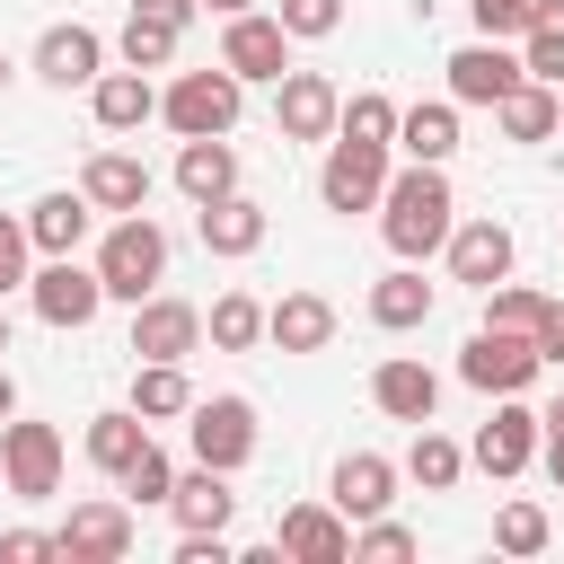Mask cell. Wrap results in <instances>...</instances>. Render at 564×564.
<instances>
[{
    "label": "cell",
    "instance_id": "cell-35",
    "mask_svg": "<svg viewBox=\"0 0 564 564\" xmlns=\"http://www.w3.org/2000/svg\"><path fill=\"white\" fill-rule=\"evenodd\" d=\"M546 308H555V300H546V291H529V282H511V273L485 291V326H511V335H538V326H546Z\"/></svg>",
    "mask_w": 564,
    "mask_h": 564
},
{
    "label": "cell",
    "instance_id": "cell-23",
    "mask_svg": "<svg viewBox=\"0 0 564 564\" xmlns=\"http://www.w3.org/2000/svg\"><path fill=\"white\" fill-rule=\"evenodd\" d=\"M194 238L212 247V256H256L264 247V203L256 194H220V203H194Z\"/></svg>",
    "mask_w": 564,
    "mask_h": 564
},
{
    "label": "cell",
    "instance_id": "cell-40",
    "mask_svg": "<svg viewBox=\"0 0 564 564\" xmlns=\"http://www.w3.org/2000/svg\"><path fill=\"white\" fill-rule=\"evenodd\" d=\"M273 18H282V35H291V44H317V35H335V26H344V0H273Z\"/></svg>",
    "mask_w": 564,
    "mask_h": 564
},
{
    "label": "cell",
    "instance_id": "cell-41",
    "mask_svg": "<svg viewBox=\"0 0 564 564\" xmlns=\"http://www.w3.org/2000/svg\"><path fill=\"white\" fill-rule=\"evenodd\" d=\"M26 273H35V238H26V220H18V212H0V300H9V291H26Z\"/></svg>",
    "mask_w": 564,
    "mask_h": 564
},
{
    "label": "cell",
    "instance_id": "cell-19",
    "mask_svg": "<svg viewBox=\"0 0 564 564\" xmlns=\"http://www.w3.org/2000/svg\"><path fill=\"white\" fill-rule=\"evenodd\" d=\"M88 115H97V132H141L150 115H159V79L150 70H97L88 79Z\"/></svg>",
    "mask_w": 564,
    "mask_h": 564
},
{
    "label": "cell",
    "instance_id": "cell-4",
    "mask_svg": "<svg viewBox=\"0 0 564 564\" xmlns=\"http://www.w3.org/2000/svg\"><path fill=\"white\" fill-rule=\"evenodd\" d=\"M538 370H546L538 335H511V326H476V335L458 344V379H467L476 397H520Z\"/></svg>",
    "mask_w": 564,
    "mask_h": 564
},
{
    "label": "cell",
    "instance_id": "cell-27",
    "mask_svg": "<svg viewBox=\"0 0 564 564\" xmlns=\"http://www.w3.org/2000/svg\"><path fill=\"white\" fill-rule=\"evenodd\" d=\"M167 520H176V529H229V520H238V494H229V476L194 458V467L176 476V494H167Z\"/></svg>",
    "mask_w": 564,
    "mask_h": 564
},
{
    "label": "cell",
    "instance_id": "cell-38",
    "mask_svg": "<svg viewBox=\"0 0 564 564\" xmlns=\"http://www.w3.org/2000/svg\"><path fill=\"white\" fill-rule=\"evenodd\" d=\"M546 538H555V529H546L538 502H502V511H494V546H502V555H546Z\"/></svg>",
    "mask_w": 564,
    "mask_h": 564
},
{
    "label": "cell",
    "instance_id": "cell-9",
    "mask_svg": "<svg viewBox=\"0 0 564 564\" xmlns=\"http://www.w3.org/2000/svg\"><path fill=\"white\" fill-rule=\"evenodd\" d=\"M26 308H35L44 326H88V317L106 308V282H97V264H79V256H44V264L26 273Z\"/></svg>",
    "mask_w": 564,
    "mask_h": 564
},
{
    "label": "cell",
    "instance_id": "cell-32",
    "mask_svg": "<svg viewBox=\"0 0 564 564\" xmlns=\"http://www.w3.org/2000/svg\"><path fill=\"white\" fill-rule=\"evenodd\" d=\"M397 476H414L423 494H449L458 476H467V449L449 441V432H432V423H414V449H405V467Z\"/></svg>",
    "mask_w": 564,
    "mask_h": 564
},
{
    "label": "cell",
    "instance_id": "cell-43",
    "mask_svg": "<svg viewBox=\"0 0 564 564\" xmlns=\"http://www.w3.org/2000/svg\"><path fill=\"white\" fill-rule=\"evenodd\" d=\"M53 555V529H0V564H44Z\"/></svg>",
    "mask_w": 564,
    "mask_h": 564
},
{
    "label": "cell",
    "instance_id": "cell-22",
    "mask_svg": "<svg viewBox=\"0 0 564 564\" xmlns=\"http://www.w3.org/2000/svg\"><path fill=\"white\" fill-rule=\"evenodd\" d=\"M326 502H335L344 520H379V511L397 502V458H379V449H352V458H335V485H326Z\"/></svg>",
    "mask_w": 564,
    "mask_h": 564
},
{
    "label": "cell",
    "instance_id": "cell-6",
    "mask_svg": "<svg viewBox=\"0 0 564 564\" xmlns=\"http://www.w3.org/2000/svg\"><path fill=\"white\" fill-rule=\"evenodd\" d=\"M379 185H388V141L335 132L326 141V167H317V203L326 212H379Z\"/></svg>",
    "mask_w": 564,
    "mask_h": 564
},
{
    "label": "cell",
    "instance_id": "cell-29",
    "mask_svg": "<svg viewBox=\"0 0 564 564\" xmlns=\"http://www.w3.org/2000/svg\"><path fill=\"white\" fill-rule=\"evenodd\" d=\"M423 317H432V282H423V264H405V256H397V273H379V282H370V326L405 335V326H423Z\"/></svg>",
    "mask_w": 564,
    "mask_h": 564
},
{
    "label": "cell",
    "instance_id": "cell-20",
    "mask_svg": "<svg viewBox=\"0 0 564 564\" xmlns=\"http://www.w3.org/2000/svg\"><path fill=\"white\" fill-rule=\"evenodd\" d=\"M264 344L273 352H326L335 344V300L326 291H282L264 308Z\"/></svg>",
    "mask_w": 564,
    "mask_h": 564
},
{
    "label": "cell",
    "instance_id": "cell-37",
    "mask_svg": "<svg viewBox=\"0 0 564 564\" xmlns=\"http://www.w3.org/2000/svg\"><path fill=\"white\" fill-rule=\"evenodd\" d=\"M115 485H123V502H132V511H141V502H159V511H167V494H176V458L150 441V449H141V458H132Z\"/></svg>",
    "mask_w": 564,
    "mask_h": 564
},
{
    "label": "cell",
    "instance_id": "cell-34",
    "mask_svg": "<svg viewBox=\"0 0 564 564\" xmlns=\"http://www.w3.org/2000/svg\"><path fill=\"white\" fill-rule=\"evenodd\" d=\"M176 44H185V26L141 18V9H132V18H123V35H115V53H123L132 70H167V62H176Z\"/></svg>",
    "mask_w": 564,
    "mask_h": 564
},
{
    "label": "cell",
    "instance_id": "cell-30",
    "mask_svg": "<svg viewBox=\"0 0 564 564\" xmlns=\"http://www.w3.org/2000/svg\"><path fill=\"white\" fill-rule=\"evenodd\" d=\"M397 150L449 167V150H458V106H449V97H432V106H397Z\"/></svg>",
    "mask_w": 564,
    "mask_h": 564
},
{
    "label": "cell",
    "instance_id": "cell-26",
    "mask_svg": "<svg viewBox=\"0 0 564 564\" xmlns=\"http://www.w3.org/2000/svg\"><path fill=\"white\" fill-rule=\"evenodd\" d=\"M79 194H88L97 212H150V167H141L132 150H97V159L79 167Z\"/></svg>",
    "mask_w": 564,
    "mask_h": 564
},
{
    "label": "cell",
    "instance_id": "cell-25",
    "mask_svg": "<svg viewBox=\"0 0 564 564\" xmlns=\"http://www.w3.org/2000/svg\"><path fill=\"white\" fill-rule=\"evenodd\" d=\"M176 194H185V203H220V194H238V150H229V132H203V141L176 150Z\"/></svg>",
    "mask_w": 564,
    "mask_h": 564
},
{
    "label": "cell",
    "instance_id": "cell-13",
    "mask_svg": "<svg viewBox=\"0 0 564 564\" xmlns=\"http://www.w3.org/2000/svg\"><path fill=\"white\" fill-rule=\"evenodd\" d=\"M194 344H203V308L194 300H167V291L132 300V361H185Z\"/></svg>",
    "mask_w": 564,
    "mask_h": 564
},
{
    "label": "cell",
    "instance_id": "cell-11",
    "mask_svg": "<svg viewBox=\"0 0 564 564\" xmlns=\"http://www.w3.org/2000/svg\"><path fill=\"white\" fill-rule=\"evenodd\" d=\"M335 106H344V88L326 70H282L273 79V132L282 141H335Z\"/></svg>",
    "mask_w": 564,
    "mask_h": 564
},
{
    "label": "cell",
    "instance_id": "cell-10",
    "mask_svg": "<svg viewBox=\"0 0 564 564\" xmlns=\"http://www.w3.org/2000/svg\"><path fill=\"white\" fill-rule=\"evenodd\" d=\"M220 70H238L247 88H256V79H282V70H291V35H282V18H273V9H238V18H220Z\"/></svg>",
    "mask_w": 564,
    "mask_h": 564
},
{
    "label": "cell",
    "instance_id": "cell-44",
    "mask_svg": "<svg viewBox=\"0 0 564 564\" xmlns=\"http://www.w3.org/2000/svg\"><path fill=\"white\" fill-rule=\"evenodd\" d=\"M141 18H167V26H194V0H132Z\"/></svg>",
    "mask_w": 564,
    "mask_h": 564
},
{
    "label": "cell",
    "instance_id": "cell-15",
    "mask_svg": "<svg viewBox=\"0 0 564 564\" xmlns=\"http://www.w3.org/2000/svg\"><path fill=\"white\" fill-rule=\"evenodd\" d=\"M441 70H449V106H494L502 88H520V79H529V70H520V53H502L494 35L458 44V53L441 62Z\"/></svg>",
    "mask_w": 564,
    "mask_h": 564
},
{
    "label": "cell",
    "instance_id": "cell-48",
    "mask_svg": "<svg viewBox=\"0 0 564 564\" xmlns=\"http://www.w3.org/2000/svg\"><path fill=\"white\" fill-rule=\"evenodd\" d=\"M194 9H212V18H238V9H256V0H194Z\"/></svg>",
    "mask_w": 564,
    "mask_h": 564
},
{
    "label": "cell",
    "instance_id": "cell-12",
    "mask_svg": "<svg viewBox=\"0 0 564 564\" xmlns=\"http://www.w3.org/2000/svg\"><path fill=\"white\" fill-rule=\"evenodd\" d=\"M529 458H538V414H529L520 397H494V414H485L476 441H467V467H485V476L502 485V476H520Z\"/></svg>",
    "mask_w": 564,
    "mask_h": 564
},
{
    "label": "cell",
    "instance_id": "cell-39",
    "mask_svg": "<svg viewBox=\"0 0 564 564\" xmlns=\"http://www.w3.org/2000/svg\"><path fill=\"white\" fill-rule=\"evenodd\" d=\"M405 555H414V529L405 520H388V511L379 520H352V564H405Z\"/></svg>",
    "mask_w": 564,
    "mask_h": 564
},
{
    "label": "cell",
    "instance_id": "cell-17",
    "mask_svg": "<svg viewBox=\"0 0 564 564\" xmlns=\"http://www.w3.org/2000/svg\"><path fill=\"white\" fill-rule=\"evenodd\" d=\"M441 256H449V282L494 291V282L511 273V229H502V220H458V229L441 238Z\"/></svg>",
    "mask_w": 564,
    "mask_h": 564
},
{
    "label": "cell",
    "instance_id": "cell-16",
    "mask_svg": "<svg viewBox=\"0 0 564 564\" xmlns=\"http://www.w3.org/2000/svg\"><path fill=\"white\" fill-rule=\"evenodd\" d=\"M26 238H35V256H79V238L97 229V203L79 194V185H53V194H35L26 212Z\"/></svg>",
    "mask_w": 564,
    "mask_h": 564
},
{
    "label": "cell",
    "instance_id": "cell-45",
    "mask_svg": "<svg viewBox=\"0 0 564 564\" xmlns=\"http://www.w3.org/2000/svg\"><path fill=\"white\" fill-rule=\"evenodd\" d=\"M538 352H546V361H564V300L546 308V326H538Z\"/></svg>",
    "mask_w": 564,
    "mask_h": 564
},
{
    "label": "cell",
    "instance_id": "cell-49",
    "mask_svg": "<svg viewBox=\"0 0 564 564\" xmlns=\"http://www.w3.org/2000/svg\"><path fill=\"white\" fill-rule=\"evenodd\" d=\"M538 432H564V397H555V405H546V414H538Z\"/></svg>",
    "mask_w": 564,
    "mask_h": 564
},
{
    "label": "cell",
    "instance_id": "cell-51",
    "mask_svg": "<svg viewBox=\"0 0 564 564\" xmlns=\"http://www.w3.org/2000/svg\"><path fill=\"white\" fill-rule=\"evenodd\" d=\"M0 88H9V53H0Z\"/></svg>",
    "mask_w": 564,
    "mask_h": 564
},
{
    "label": "cell",
    "instance_id": "cell-18",
    "mask_svg": "<svg viewBox=\"0 0 564 564\" xmlns=\"http://www.w3.org/2000/svg\"><path fill=\"white\" fill-rule=\"evenodd\" d=\"M106 70V35L97 26H44L35 35V79L44 88H88Z\"/></svg>",
    "mask_w": 564,
    "mask_h": 564
},
{
    "label": "cell",
    "instance_id": "cell-28",
    "mask_svg": "<svg viewBox=\"0 0 564 564\" xmlns=\"http://www.w3.org/2000/svg\"><path fill=\"white\" fill-rule=\"evenodd\" d=\"M79 449H88V467H97V476H123V467L150 449V423H141L132 405H106V414H88Z\"/></svg>",
    "mask_w": 564,
    "mask_h": 564
},
{
    "label": "cell",
    "instance_id": "cell-46",
    "mask_svg": "<svg viewBox=\"0 0 564 564\" xmlns=\"http://www.w3.org/2000/svg\"><path fill=\"white\" fill-rule=\"evenodd\" d=\"M538 449H546V476L564 485V432H538Z\"/></svg>",
    "mask_w": 564,
    "mask_h": 564
},
{
    "label": "cell",
    "instance_id": "cell-47",
    "mask_svg": "<svg viewBox=\"0 0 564 564\" xmlns=\"http://www.w3.org/2000/svg\"><path fill=\"white\" fill-rule=\"evenodd\" d=\"M18 414V379H9V361H0V423Z\"/></svg>",
    "mask_w": 564,
    "mask_h": 564
},
{
    "label": "cell",
    "instance_id": "cell-36",
    "mask_svg": "<svg viewBox=\"0 0 564 564\" xmlns=\"http://www.w3.org/2000/svg\"><path fill=\"white\" fill-rule=\"evenodd\" d=\"M335 132H352V141H388V150H397V97L352 88V97L335 106Z\"/></svg>",
    "mask_w": 564,
    "mask_h": 564
},
{
    "label": "cell",
    "instance_id": "cell-50",
    "mask_svg": "<svg viewBox=\"0 0 564 564\" xmlns=\"http://www.w3.org/2000/svg\"><path fill=\"white\" fill-rule=\"evenodd\" d=\"M0 352H9V308H0Z\"/></svg>",
    "mask_w": 564,
    "mask_h": 564
},
{
    "label": "cell",
    "instance_id": "cell-5",
    "mask_svg": "<svg viewBox=\"0 0 564 564\" xmlns=\"http://www.w3.org/2000/svg\"><path fill=\"white\" fill-rule=\"evenodd\" d=\"M53 555H70V564H123V555H132V502H123V494L70 502L62 529H53Z\"/></svg>",
    "mask_w": 564,
    "mask_h": 564
},
{
    "label": "cell",
    "instance_id": "cell-7",
    "mask_svg": "<svg viewBox=\"0 0 564 564\" xmlns=\"http://www.w3.org/2000/svg\"><path fill=\"white\" fill-rule=\"evenodd\" d=\"M185 441H194L203 467L238 476V467L256 458V405H247V397H194V405H185Z\"/></svg>",
    "mask_w": 564,
    "mask_h": 564
},
{
    "label": "cell",
    "instance_id": "cell-24",
    "mask_svg": "<svg viewBox=\"0 0 564 564\" xmlns=\"http://www.w3.org/2000/svg\"><path fill=\"white\" fill-rule=\"evenodd\" d=\"M494 123H502V141H555V132H564V88L520 79V88L494 97Z\"/></svg>",
    "mask_w": 564,
    "mask_h": 564
},
{
    "label": "cell",
    "instance_id": "cell-33",
    "mask_svg": "<svg viewBox=\"0 0 564 564\" xmlns=\"http://www.w3.org/2000/svg\"><path fill=\"white\" fill-rule=\"evenodd\" d=\"M203 335H212L220 352H256V344H264V300H256V291H220L212 317H203Z\"/></svg>",
    "mask_w": 564,
    "mask_h": 564
},
{
    "label": "cell",
    "instance_id": "cell-14",
    "mask_svg": "<svg viewBox=\"0 0 564 564\" xmlns=\"http://www.w3.org/2000/svg\"><path fill=\"white\" fill-rule=\"evenodd\" d=\"M273 546H282L291 564H352V520H344L335 502H291L282 529H273Z\"/></svg>",
    "mask_w": 564,
    "mask_h": 564
},
{
    "label": "cell",
    "instance_id": "cell-21",
    "mask_svg": "<svg viewBox=\"0 0 564 564\" xmlns=\"http://www.w3.org/2000/svg\"><path fill=\"white\" fill-rule=\"evenodd\" d=\"M370 405H379L388 423H432V405H441V379H432L414 352H388V361L370 370Z\"/></svg>",
    "mask_w": 564,
    "mask_h": 564
},
{
    "label": "cell",
    "instance_id": "cell-3",
    "mask_svg": "<svg viewBox=\"0 0 564 564\" xmlns=\"http://www.w3.org/2000/svg\"><path fill=\"white\" fill-rule=\"evenodd\" d=\"M97 282L106 300H150L167 282V229L150 212H115V229L97 238Z\"/></svg>",
    "mask_w": 564,
    "mask_h": 564
},
{
    "label": "cell",
    "instance_id": "cell-2",
    "mask_svg": "<svg viewBox=\"0 0 564 564\" xmlns=\"http://www.w3.org/2000/svg\"><path fill=\"white\" fill-rule=\"evenodd\" d=\"M238 115H247V79L238 70H176L167 88H159V123L176 132V141H203V132H238Z\"/></svg>",
    "mask_w": 564,
    "mask_h": 564
},
{
    "label": "cell",
    "instance_id": "cell-31",
    "mask_svg": "<svg viewBox=\"0 0 564 564\" xmlns=\"http://www.w3.org/2000/svg\"><path fill=\"white\" fill-rule=\"evenodd\" d=\"M185 405H194L185 361H132V414H141V423H176Z\"/></svg>",
    "mask_w": 564,
    "mask_h": 564
},
{
    "label": "cell",
    "instance_id": "cell-42",
    "mask_svg": "<svg viewBox=\"0 0 564 564\" xmlns=\"http://www.w3.org/2000/svg\"><path fill=\"white\" fill-rule=\"evenodd\" d=\"M467 18H476V35H529V0H467Z\"/></svg>",
    "mask_w": 564,
    "mask_h": 564
},
{
    "label": "cell",
    "instance_id": "cell-1",
    "mask_svg": "<svg viewBox=\"0 0 564 564\" xmlns=\"http://www.w3.org/2000/svg\"><path fill=\"white\" fill-rule=\"evenodd\" d=\"M449 229H458L449 167H432V159L388 167V185H379V238H388L405 264H423V256H441V238H449Z\"/></svg>",
    "mask_w": 564,
    "mask_h": 564
},
{
    "label": "cell",
    "instance_id": "cell-8",
    "mask_svg": "<svg viewBox=\"0 0 564 564\" xmlns=\"http://www.w3.org/2000/svg\"><path fill=\"white\" fill-rule=\"evenodd\" d=\"M0 485L18 502H53L62 494V432L53 423H0Z\"/></svg>",
    "mask_w": 564,
    "mask_h": 564
}]
</instances>
